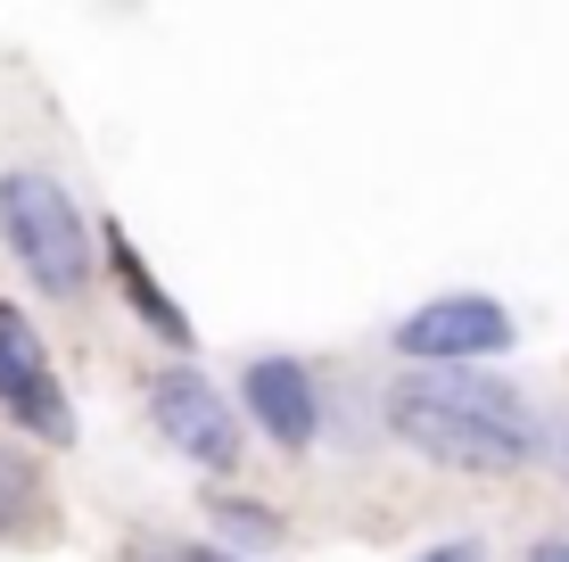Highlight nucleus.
<instances>
[{"instance_id": "obj_1", "label": "nucleus", "mask_w": 569, "mask_h": 562, "mask_svg": "<svg viewBox=\"0 0 569 562\" xmlns=\"http://www.w3.org/2000/svg\"><path fill=\"white\" fill-rule=\"evenodd\" d=\"M388 431L446 472H512L537 455L545 422L512 381H487L470 364H413L405 381H388Z\"/></svg>"}, {"instance_id": "obj_2", "label": "nucleus", "mask_w": 569, "mask_h": 562, "mask_svg": "<svg viewBox=\"0 0 569 562\" xmlns=\"http://www.w3.org/2000/svg\"><path fill=\"white\" fill-rule=\"evenodd\" d=\"M0 240H9V257L33 274L42 298H83L91 231H83L74 199L50 183V174H9V183H0Z\"/></svg>"}, {"instance_id": "obj_3", "label": "nucleus", "mask_w": 569, "mask_h": 562, "mask_svg": "<svg viewBox=\"0 0 569 562\" xmlns=\"http://www.w3.org/2000/svg\"><path fill=\"white\" fill-rule=\"evenodd\" d=\"M149 414L166 431L173 455H190L199 472H240V422H231V397L214 390L199 364H166L149 381Z\"/></svg>"}, {"instance_id": "obj_4", "label": "nucleus", "mask_w": 569, "mask_h": 562, "mask_svg": "<svg viewBox=\"0 0 569 562\" xmlns=\"http://www.w3.org/2000/svg\"><path fill=\"white\" fill-rule=\"evenodd\" d=\"M0 405H9L42 447H67V438H74V405H67V390H58L33 323L17 315L9 298H0Z\"/></svg>"}, {"instance_id": "obj_5", "label": "nucleus", "mask_w": 569, "mask_h": 562, "mask_svg": "<svg viewBox=\"0 0 569 562\" xmlns=\"http://www.w3.org/2000/svg\"><path fill=\"white\" fill-rule=\"evenodd\" d=\"M397 347L413 364H479V356H503V347H512V315H503L496 298L455 289V298L413 306V315L397 323Z\"/></svg>"}, {"instance_id": "obj_6", "label": "nucleus", "mask_w": 569, "mask_h": 562, "mask_svg": "<svg viewBox=\"0 0 569 562\" xmlns=\"http://www.w3.org/2000/svg\"><path fill=\"white\" fill-rule=\"evenodd\" d=\"M240 397H248V414L264 422V438L281 455H306L313 447V431H322V397H313V373L298 356H257L240 373Z\"/></svg>"}, {"instance_id": "obj_7", "label": "nucleus", "mask_w": 569, "mask_h": 562, "mask_svg": "<svg viewBox=\"0 0 569 562\" xmlns=\"http://www.w3.org/2000/svg\"><path fill=\"white\" fill-rule=\"evenodd\" d=\"M108 265H116V282H124V289H132V306H141V323H149V332H157V339H173V347H182V339H190V323H182V306H173V298H166V289H157V282H149V265H141V257H132V240H124V231H108Z\"/></svg>"}, {"instance_id": "obj_8", "label": "nucleus", "mask_w": 569, "mask_h": 562, "mask_svg": "<svg viewBox=\"0 0 569 562\" xmlns=\"http://www.w3.org/2000/svg\"><path fill=\"white\" fill-rule=\"evenodd\" d=\"M33 513H42V472H33V455L0 447V538L26 530Z\"/></svg>"}, {"instance_id": "obj_9", "label": "nucleus", "mask_w": 569, "mask_h": 562, "mask_svg": "<svg viewBox=\"0 0 569 562\" xmlns=\"http://www.w3.org/2000/svg\"><path fill=\"white\" fill-rule=\"evenodd\" d=\"M207 513L223 521V538H240V546H281V513H272V505H240V496H214Z\"/></svg>"}, {"instance_id": "obj_10", "label": "nucleus", "mask_w": 569, "mask_h": 562, "mask_svg": "<svg viewBox=\"0 0 569 562\" xmlns=\"http://www.w3.org/2000/svg\"><path fill=\"white\" fill-rule=\"evenodd\" d=\"M537 455H545V463H553V472L569 480V414H553V422H545V438H537Z\"/></svg>"}, {"instance_id": "obj_11", "label": "nucleus", "mask_w": 569, "mask_h": 562, "mask_svg": "<svg viewBox=\"0 0 569 562\" xmlns=\"http://www.w3.org/2000/svg\"><path fill=\"white\" fill-rule=\"evenodd\" d=\"M132 562H231L223 546H141Z\"/></svg>"}, {"instance_id": "obj_12", "label": "nucleus", "mask_w": 569, "mask_h": 562, "mask_svg": "<svg viewBox=\"0 0 569 562\" xmlns=\"http://www.w3.org/2000/svg\"><path fill=\"white\" fill-rule=\"evenodd\" d=\"M421 562H479V546H470V538H455V546H429Z\"/></svg>"}, {"instance_id": "obj_13", "label": "nucleus", "mask_w": 569, "mask_h": 562, "mask_svg": "<svg viewBox=\"0 0 569 562\" xmlns=\"http://www.w3.org/2000/svg\"><path fill=\"white\" fill-rule=\"evenodd\" d=\"M528 562H569V546H561V538H545V546L528 554Z\"/></svg>"}]
</instances>
